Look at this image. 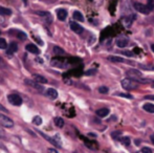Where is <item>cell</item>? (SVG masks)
<instances>
[{
  "mask_svg": "<svg viewBox=\"0 0 154 153\" xmlns=\"http://www.w3.org/2000/svg\"><path fill=\"white\" fill-rule=\"evenodd\" d=\"M122 87L125 90H133L138 88V82L134 81V80L130 79V78H126L122 80Z\"/></svg>",
  "mask_w": 154,
  "mask_h": 153,
  "instance_id": "6da1fadb",
  "label": "cell"
},
{
  "mask_svg": "<svg viewBox=\"0 0 154 153\" xmlns=\"http://www.w3.org/2000/svg\"><path fill=\"white\" fill-rule=\"evenodd\" d=\"M126 75L128 76V78H130V79L134 80V81H136V82H140V80L142 79V77H143L142 72L137 69H128L127 72H126Z\"/></svg>",
  "mask_w": 154,
  "mask_h": 153,
  "instance_id": "7a4b0ae2",
  "label": "cell"
},
{
  "mask_svg": "<svg viewBox=\"0 0 154 153\" xmlns=\"http://www.w3.org/2000/svg\"><path fill=\"white\" fill-rule=\"evenodd\" d=\"M8 102L11 103L12 105L14 106H20L22 104V99L18 96V94H15V93H12L8 96Z\"/></svg>",
  "mask_w": 154,
  "mask_h": 153,
  "instance_id": "3957f363",
  "label": "cell"
},
{
  "mask_svg": "<svg viewBox=\"0 0 154 153\" xmlns=\"http://www.w3.org/2000/svg\"><path fill=\"white\" fill-rule=\"evenodd\" d=\"M0 125L6 127V128H11V127L14 126V122L8 116L4 115H0Z\"/></svg>",
  "mask_w": 154,
  "mask_h": 153,
  "instance_id": "277c9868",
  "label": "cell"
},
{
  "mask_svg": "<svg viewBox=\"0 0 154 153\" xmlns=\"http://www.w3.org/2000/svg\"><path fill=\"white\" fill-rule=\"evenodd\" d=\"M134 8H135L137 12L142 13V14H145V15H148L150 13V10L147 8V5L143 3H140V2H135L134 3Z\"/></svg>",
  "mask_w": 154,
  "mask_h": 153,
  "instance_id": "5b68a950",
  "label": "cell"
},
{
  "mask_svg": "<svg viewBox=\"0 0 154 153\" xmlns=\"http://www.w3.org/2000/svg\"><path fill=\"white\" fill-rule=\"evenodd\" d=\"M25 83H26L29 86H31V87L35 88V89L39 90V91H42V90L44 89L42 84L38 83V82H36V81H32V80H29V79H26L25 80Z\"/></svg>",
  "mask_w": 154,
  "mask_h": 153,
  "instance_id": "8992f818",
  "label": "cell"
},
{
  "mask_svg": "<svg viewBox=\"0 0 154 153\" xmlns=\"http://www.w3.org/2000/svg\"><path fill=\"white\" fill-rule=\"evenodd\" d=\"M135 19H136V16L134 14H131L130 16H127V17H124V18H123L124 25H125V26H127V27L131 26L132 22H133Z\"/></svg>",
  "mask_w": 154,
  "mask_h": 153,
  "instance_id": "52a82bcc",
  "label": "cell"
},
{
  "mask_svg": "<svg viewBox=\"0 0 154 153\" xmlns=\"http://www.w3.org/2000/svg\"><path fill=\"white\" fill-rule=\"evenodd\" d=\"M69 25H70V29H72L75 33H77V34H82L83 33V27L81 26L80 24H78L77 22H73V21H71L70 23H69Z\"/></svg>",
  "mask_w": 154,
  "mask_h": 153,
  "instance_id": "ba28073f",
  "label": "cell"
},
{
  "mask_svg": "<svg viewBox=\"0 0 154 153\" xmlns=\"http://www.w3.org/2000/svg\"><path fill=\"white\" fill-rule=\"evenodd\" d=\"M45 94H46V96H48L51 100H55V99L58 98V91L56 89H54V88H48V89L46 90V92H45Z\"/></svg>",
  "mask_w": 154,
  "mask_h": 153,
  "instance_id": "9c48e42d",
  "label": "cell"
},
{
  "mask_svg": "<svg viewBox=\"0 0 154 153\" xmlns=\"http://www.w3.org/2000/svg\"><path fill=\"white\" fill-rule=\"evenodd\" d=\"M25 49H26L29 53L35 54V55H38V54L40 53V49H39L35 44H32V43L31 44H27L26 47H25Z\"/></svg>",
  "mask_w": 154,
  "mask_h": 153,
  "instance_id": "30bf717a",
  "label": "cell"
},
{
  "mask_svg": "<svg viewBox=\"0 0 154 153\" xmlns=\"http://www.w3.org/2000/svg\"><path fill=\"white\" fill-rule=\"evenodd\" d=\"M57 17L59 20L64 21L65 19L67 18V12L64 10V8H60V10L57 11Z\"/></svg>",
  "mask_w": 154,
  "mask_h": 153,
  "instance_id": "8fae6325",
  "label": "cell"
},
{
  "mask_svg": "<svg viewBox=\"0 0 154 153\" xmlns=\"http://www.w3.org/2000/svg\"><path fill=\"white\" fill-rule=\"evenodd\" d=\"M17 50H18V45H17V43L12 42L10 45H8V55H12V54L16 53Z\"/></svg>",
  "mask_w": 154,
  "mask_h": 153,
  "instance_id": "7c38bea8",
  "label": "cell"
},
{
  "mask_svg": "<svg viewBox=\"0 0 154 153\" xmlns=\"http://www.w3.org/2000/svg\"><path fill=\"white\" fill-rule=\"evenodd\" d=\"M109 112L110 111L108 108H101L99 110H97V115L100 116V118H105V116L109 115Z\"/></svg>",
  "mask_w": 154,
  "mask_h": 153,
  "instance_id": "4fadbf2b",
  "label": "cell"
},
{
  "mask_svg": "<svg viewBox=\"0 0 154 153\" xmlns=\"http://www.w3.org/2000/svg\"><path fill=\"white\" fill-rule=\"evenodd\" d=\"M108 60L111 62H128V63L132 64V62L130 61H126L125 59H123V58H120V57H116V56H110V57H108Z\"/></svg>",
  "mask_w": 154,
  "mask_h": 153,
  "instance_id": "5bb4252c",
  "label": "cell"
},
{
  "mask_svg": "<svg viewBox=\"0 0 154 153\" xmlns=\"http://www.w3.org/2000/svg\"><path fill=\"white\" fill-rule=\"evenodd\" d=\"M143 108H144V110L147 111V112L154 113V105L151 104V103H146V104L143 106Z\"/></svg>",
  "mask_w": 154,
  "mask_h": 153,
  "instance_id": "9a60e30c",
  "label": "cell"
},
{
  "mask_svg": "<svg viewBox=\"0 0 154 153\" xmlns=\"http://www.w3.org/2000/svg\"><path fill=\"white\" fill-rule=\"evenodd\" d=\"M128 44H129V41H128V39H119V40L116 41V45H118L119 47H121V48L126 47Z\"/></svg>",
  "mask_w": 154,
  "mask_h": 153,
  "instance_id": "2e32d148",
  "label": "cell"
},
{
  "mask_svg": "<svg viewBox=\"0 0 154 153\" xmlns=\"http://www.w3.org/2000/svg\"><path fill=\"white\" fill-rule=\"evenodd\" d=\"M36 13L38 16H40V17H44V18H46L47 20H48V18L49 19H51V13H48V12H43V11H37V12H35Z\"/></svg>",
  "mask_w": 154,
  "mask_h": 153,
  "instance_id": "e0dca14e",
  "label": "cell"
},
{
  "mask_svg": "<svg viewBox=\"0 0 154 153\" xmlns=\"http://www.w3.org/2000/svg\"><path fill=\"white\" fill-rule=\"evenodd\" d=\"M73 19L75 20H77V21H80V22H83L84 21V17H83V15L81 14L80 12H78V11H75V12H73Z\"/></svg>",
  "mask_w": 154,
  "mask_h": 153,
  "instance_id": "ac0fdd59",
  "label": "cell"
},
{
  "mask_svg": "<svg viewBox=\"0 0 154 153\" xmlns=\"http://www.w3.org/2000/svg\"><path fill=\"white\" fill-rule=\"evenodd\" d=\"M35 81L38 82L40 84H45L47 83V79L44 78L43 76H40V75H35Z\"/></svg>",
  "mask_w": 154,
  "mask_h": 153,
  "instance_id": "d6986e66",
  "label": "cell"
},
{
  "mask_svg": "<svg viewBox=\"0 0 154 153\" xmlns=\"http://www.w3.org/2000/svg\"><path fill=\"white\" fill-rule=\"evenodd\" d=\"M12 14V11L8 8H3V6H0V15H3V16H6V15H11Z\"/></svg>",
  "mask_w": 154,
  "mask_h": 153,
  "instance_id": "ffe728a7",
  "label": "cell"
},
{
  "mask_svg": "<svg viewBox=\"0 0 154 153\" xmlns=\"http://www.w3.org/2000/svg\"><path fill=\"white\" fill-rule=\"evenodd\" d=\"M55 124L57 127H59V128H62L63 126H64V120L61 118H55Z\"/></svg>",
  "mask_w": 154,
  "mask_h": 153,
  "instance_id": "44dd1931",
  "label": "cell"
},
{
  "mask_svg": "<svg viewBox=\"0 0 154 153\" xmlns=\"http://www.w3.org/2000/svg\"><path fill=\"white\" fill-rule=\"evenodd\" d=\"M121 143H122L124 146H129L130 145V139L128 136L121 137Z\"/></svg>",
  "mask_w": 154,
  "mask_h": 153,
  "instance_id": "7402d4cb",
  "label": "cell"
},
{
  "mask_svg": "<svg viewBox=\"0 0 154 153\" xmlns=\"http://www.w3.org/2000/svg\"><path fill=\"white\" fill-rule=\"evenodd\" d=\"M51 63H53L54 65H57L58 67H66V64H65L64 62L60 61V60H57V61H56V60H54Z\"/></svg>",
  "mask_w": 154,
  "mask_h": 153,
  "instance_id": "603a6c76",
  "label": "cell"
},
{
  "mask_svg": "<svg viewBox=\"0 0 154 153\" xmlns=\"http://www.w3.org/2000/svg\"><path fill=\"white\" fill-rule=\"evenodd\" d=\"M54 53H55L56 55H64L65 51L63 50V49L61 48V47H59V46H55V47H54Z\"/></svg>",
  "mask_w": 154,
  "mask_h": 153,
  "instance_id": "cb8c5ba5",
  "label": "cell"
},
{
  "mask_svg": "<svg viewBox=\"0 0 154 153\" xmlns=\"http://www.w3.org/2000/svg\"><path fill=\"white\" fill-rule=\"evenodd\" d=\"M32 123H34L35 125H37V126H38V125H41L42 124V118H41L40 116L36 115L34 118H32Z\"/></svg>",
  "mask_w": 154,
  "mask_h": 153,
  "instance_id": "d4e9b609",
  "label": "cell"
},
{
  "mask_svg": "<svg viewBox=\"0 0 154 153\" xmlns=\"http://www.w3.org/2000/svg\"><path fill=\"white\" fill-rule=\"evenodd\" d=\"M147 8L150 10V12H152L154 10V0H147Z\"/></svg>",
  "mask_w": 154,
  "mask_h": 153,
  "instance_id": "484cf974",
  "label": "cell"
},
{
  "mask_svg": "<svg viewBox=\"0 0 154 153\" xmlns=\"http://www.w3.org/2000/svg\"><path fill=\"white\" fill-rule=\"evenodd\" d=\"M8 47V44H6V41L4 40V39L0 38V48L1 49H4Z\"/></svg>",
  "mask_w": 154,
  "mask_h": 153,
  "instance_id": "4316f807",
  "label": "cell"
},
{
  "mask_svg": "<svg viewBox=\"0 0 154 153\" xmlns=\"http://www.w3.org/2000/svg\"><path fill=\"white\" fill-rule=\"evenodd\" d=\"M17 37H18L19 39H21V40H23V39H26V34L23 33V32H18L17 33Z\"/></svg>",
  "mask_w": 154,
  "mask_h": 153,
  "instance_id": "83f0119b",
  "label": "cell"
},
{
  "mask_svg": "<svg viewBox=\"0 0 154 153\" xmlns=\"http://www.w3.org/2000/svg\"><path fill=\"white\" fill-rule=\"evenodd\" d=\"M99 91L101 92V93H108V91H109V90H108V88L107 87H105V86H101V87L99 88Z\"/></svg>",
  "mask_w": 154,
  "mask_h": 153,
  "instance_id": "f1b7e54d",
  "label": "cell"
},
{
  "mask_svg": "<svg viewBox=\"0 0 154 153\" xmlns=\"http://www.w3.org/2000/svg\"><path fill=\"white\" fill-rule=\"evenodd\" d=\"M116 96H123V98H126V99H132L133 96L129 93H116Z\"/></svg>",
  "mask_w": 154,
  "mask_h": 153,
  "instance_id": "f546056e",
  "label": "cell"
},
{
  "mask_svg": "<svg viewBox=\"0 0 154 153\" xmlns=\"http://www.w3.org/2000/svg\"><path fill=\"white\" fill-rule=\"evenodd\" d=\"M142 69H146V70H154V65L151 66H144V65H140V66Z\"/></svg>",
  "mask_w": 154,
  "mask_h": 153,
  "instance_id": "4dcf8cb0",
  "label": "cell"
},
{
  "mask_svg": "<svg viewBox=\"0 0 154 153\" xmlns=\"http://www.w3.org/2000/svg\"><path fill=\"white\" fill-rule=\"evenodd\" d=\"M95 72H97L95 69H90V70H87V72H85V75L86 76H92V75H94Z\"/></svg>",
  "mask_w": 154,
  "mask_h": 153,
  "instance_id": "1f68e13d",
  "label": "cell"
},
{
  "mask_svg": "<svg viewBox=\"0 0 154 153\" xmlns=\"http://www.w3.org/2000/svg\"><path fill=\"white\" fill-rule=\"evenodd\" d=\"M140 153H152V150L150 149V148H143L142 151H140Z\"/></svg>",
  "mask_w": 154,
  "mask_h": 153,
  "instance_id": "d6a6232c",
  "label": "cell"
},
{
  "mask_svg": "<svg viewBox=\"0 0 154 153\" xmlns=\"http://www.w3.org/2000/svg\"><path fill=\"white\" fill-rule=\"evenodd\" d=\"M122 54H123V55H125V56H128V57H132V56L134 55L132 51H123Z\"/></svg>",
  "mask_w": 154,
  "mask_h": 153,
  "instance_id": "836d02e7",
  "label": "cell"
},
{
  "mask_svg": "<svg viewBox=\"0 0 154 153\" xmlns=\"http://www.w3.org/2000/svg\"><path fill=\"white\" fill-rule=\"evenodd\" d=\"M0 110L3 111V112H8V110H6V108H4V106L2 104H0Z\"/></svg>",
  "mask_w": 154,
  "mask_h": 153,
  "instance_id": "e575fe53",
  "label": "cell"
},
{
  "mask_svg": "<svg viewBox=\"0 0 154 153\" xmlns=\"http://www.w3.org/2000/svg\"><path fill=\"white\" fill-rule=\"evenodd\" d=\"M111 135H112V137H114V139H116V136H118V135H121V132H113Z\"/></svg>",
  "mask_w": 154,
  "mask_h": 153,
  "instance_id": "d590c367",
  "label": "cell"
},
{
  "mask_svg": "<svg viewBox=\"0 0 154 153\" xmlns=\"http://www.w3.org/2000/svg\"><path fill=\"white\" fill-rule=\"evenodd\" d=\"M0 137H4V131L1 127H0Z\"/></svg>",
  "mask_w": 154,
  "mask_h": 153,
  "instance_id": "8d00e7d4",
  "label": "cell"
},
{
  "mask_svg": "<svg viewBox=\"0 0 154 153\" xmlns=\"http://www.w3.org/2000/svg\"><path fill=\"white\" fill-rule=\"evenodd\" d=\"M36 40H37V42H38L40 45H43V42H42V40H41V39H39V38L36 37Z\"/></svg>",
  "mask_w": 154,
  "mask_h": 153,
  "instance_id": "74e56055",
  "label": "cell"
},
{
  "mask_svg": "<svg viewBox=\"0 0 154 153\" xmlns=\"http://www.w3.org/2000/svg\"><path fill=\"white\" fill-rule=\"evenodd\" d=\"M48 153H58V152L55 149H48Z\"/></svg>",
  "mask_w": 154,
  "mask_h": 153,
  "instance_id": "f35d334b",
  "label": "cell"
},
{
  "mask_svg": "<svg viewBox=\"0 0 154 153\" xmlns=\"http://www.w3.org/2000/svg\"><path fill=\"white\" fill-rule=\"evenodd\" d=\"M150 139H151V142H152V143H153V145H154V134L151 135V136H150Z\"/></svg>",
  "mask_w": 154,
  "mask_h": 153,
  "instance_id": "ab89813d",
  "label": "cell"
},
{
  "mask_svg": "<svg viewBox=\"0 0 154 153\" xmlns=\"http://www.w3.org/2000/svg\"><path fill=\"white\" fill-rule=\"evenodd\" d=\"M151 49H152V51H153V53H154V44H152V45H151Z\"/></svg>",
  "mask_w": 154,
  "mask_h": 153,
  "instance_id": "60d3db41",
  "label": "cell"
},
{
  "mask_svg": "<svg viewBox=\"0 0 154 153\" xmlns=\"http://www.w3.org/2000/svg\"><path fill=\"white\" fill-rule=\"evenodd\" d=\"M152 87L154 88V82H152Z\"/></svg>",
  "mask_w": 154,
  "mask_h": 153,
  "instance_id": "b9f144b4",
  "label": "cell"
},
{
  "mask_svg": "<svg viewBox=\"0 0 154 153\" xmlns=\"http://www.w3.org/2000/svg\"><path fill=\"white\" fill-rule=\"evenodd\" d=\"M23 1H24V3L26 4V0H23Z\"/></svg>",
  "mask_w": 154,
  "mask_h": 153,
  "instance_id": "7bdbcfd3",
  "label": "cell"
},
{
  "mask_svg": "<svg viewBox=\"0 0 154 153\" xmlns=\"http://www.w3.org/2000/svg\"><path fill=\"white\" fill-rule=\"evenodd\" d=\"M0 35H1V32H0Z\"/></svg>",
  "mask_w": 154,
  "mask_h": 153,
  "instance_id": "ee69618b",
  "label": "cell"
}]
</instances>
